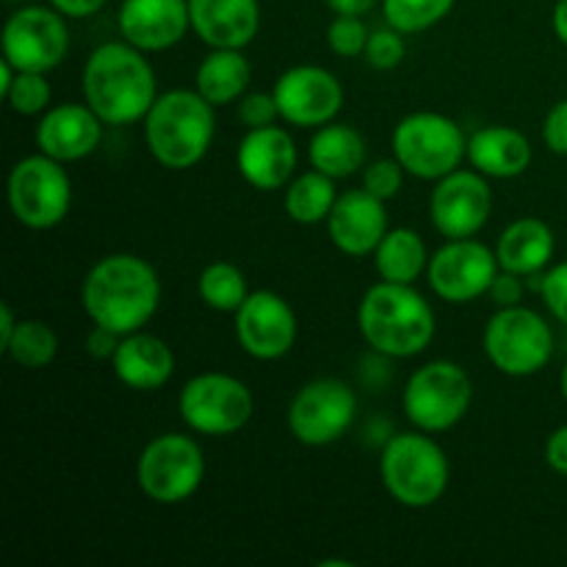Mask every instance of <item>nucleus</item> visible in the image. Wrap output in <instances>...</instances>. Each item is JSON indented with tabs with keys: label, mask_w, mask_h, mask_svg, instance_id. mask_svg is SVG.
I'll use <instances>...</instances> for the list:
<instances>
[{
	"label": "nucleus",
	"mask_w": 567,
	"mask_h": 567,
	"mask_svg": "<svg viewBox=\"0 0 567 567\" xmlns=\"http://www.w3.org/2000/svg\"><path fill=\"white\" fill-rule=\"evenodd\" d=\"M81 305L92 324L116 336L144 330L161 308V277L142 255H105L83 277Z\"/></svg>",
	"instance_id": "obj_1"
},
{
	"label": "nucleus",
	"mask_w": 567,
	"mask_h": 567,
	"mask_svg": "<svg viewBox=\"0 0 567 567\" xmlns=\"http://www.w3.org/2000/svg\"><path fill=\"white\" fill-rule=\"evenodd\" d=\"M83 100L111 127L142 122L158 100V75L147 53L131 42H103L81 72Z\"/></svg>",
	"instance_id": "obj_2"
},
{
	"label": "nucleus",
	"mask_w": 567,
	"mask_h": 567,
	"mask_svg": "<svg viewBox=\"0 0 567 567\" xmlns=\"http://www.w3.org/2000/svg\"><path fill=\"white\" fill-rule=\"evenodd\" d=\"M358 330L377 354L391 360L419 358L435 341V310L415 286L374 282L358 305Z\"/></svg>",
	"instance_id": "obj_3"
},
{
	"label": "nucleus",
	"mask_w": 567,
	"mask_h": 567,
	"mask_svg": "<svg viewBox=\"0 0 567 567\" xmlns=\"http://www.w3.org/2000/svg\"><path fill=\"white\" fill-rule=\"evenodd\" d=\"M144 147L164 169L186 172L214 147L216 105L197 89H169L158 94L142 120Z\"/></svg>",
	"instance_id": "obj_4"
},
{
	"label": "nucleus",
	"mask_w": 567,
	"mask_h": 567,
	"mask_svg": "<svg viewBox=\"0 0 567 567\" xmlns=\"http://www.w3.org/2000/svg\"><path fill=\"white\" fill-rule=\"evenodd\" d=\"M380 480L399 507L430 509L446 496L452 465L430 432H399L380 452Z\"/></svg>",
	"instance_id": "obj_5"
},
{
	"label": "nucleus",
	"mask_w": 567,
	"mask_h": 567,
	"mask_svg": "<svg viewBox=\"0 0 567 567\" xmlns=\"http://www.w3.org/2000/svg\"><path fill=\"white\" fill-rule=\"evenodd\" d=\"M391 150L410 177L435 183L468 161V136L452 116L413 111L393 127Z\"/></svg>",
	"instance_id": "obj_6"
},
{
	"label": "nucleus",
	"mask_w": 567,
	"mask_h": 567,
	"mask_svg": "<svg viewBox=\"0 0 567 567\" xmlns=\"http://www.w3.org/2000/svg\"><path fill=\"white\" fill-rule=\"evenodd\" d=\"M474 402L471 374L454 360H430L408 377L402 410L410 424L430 435L454 430Z\"/></svg>",
	"instance_id": "obj_7"
},
{
	"label": "nucleus",
	"mask_w": 567,
	"mask_h": 567,
	"mask_svg": "<svg viewBox=\"0 0 567 567\" xmlns=\"http://www.w3.org/2000/svg\"><path fill=\"white\" fill-rule=\"evenodd\" d=\"M482 349L498 374L524 380L540 374L551 363L554 330L537 310L526 305L498 308L482 332Z\"/></svg>",
	"instance_id": "obj_8"
},
{
	"label": "nucleus",
	"mask_w": 567,
	"mask_h": 567,
	"mask_svg": "<svg viewBox=\"0 0 567 567\" xmlns=\"http://www.w3.org/2000/svg\"><path fill=\"white\" fill-rule=\"evenodd\" d=\"M9 210L28 230H53L72 208V181L66 164L44 153L17 161L6 183Z\"/></svg>",
	"instance_id": "obj_9"
},
{
	"label": "nucleus",
	"mask_w": 567,
	"mask_h": 567,
	"mask_svg": "<svg viewBox=\"0 0 567 567\" xmlns=\"http://www.w3.org/2000/svg\"><path fill=\"white\" fill-rule=\"evenodd\" d=\"M177 413L194 435L230 437L252 421L255 396L238 377L225 371H203L181 388Z\"/></svg>",
	"instance_id": "obj_10"
},
{
	"label": "nucleus",
	"mask_w": 567,
	"mask_h": 567,
	"mask_svg": "<svg viewBox=\"0 0 567 567\" xmlns=\"http://www.w3.org/2000/svg\"><path fill=\"white\" fill-rule=\"evenodd\" d=\"M205 452L197 437L164 432L142 449L136 460L138 491L161 507L188 502L203 487Z\"/></svg>",
	"instance_id": "obj_11"
},
{
	"label": "nucleus",
	"mask_w": 567,
	"mask_h": 567,
	"mask_svg": "<svg viewBox=\"0 0 567 567\" xmlns=\"http://www.w3.org/2000/svg\"><path fill=\"white\" fill-rule=\"evenodd\" d=\"M358 415V393L338 377H319L299 388L288 402L286 424L293 441L324 449L341 441Z\"/></svg>",
	"instance_id": "obj_12"
},
{
	"label": "nucleus",
	"mask_w": 567,
	"mask_h": 567,
	"mask_svg": "<svg viewBox=\"0 0 567 567\" xmlns=\"http://www.w3.org/2000/svg\"><path fill=\"white\" fill-rule=\"evenodd\" d=\"M3 55L20 72H50L70 53V25L53 6H20L6 20Z\"/></svg>",
	"instance_id": "obj_13"
},
{
	"label": "nucleus",
	"mask_w": 567,
	"mask_h": 567,
	"mask_svg": "<svg viewBox=\"0 0 567 567\" xmlns=\"http://www.w3.org/2000/svg\"><path fill=\"white\" fill-rule=\"evenodd\" d=\"M502 271L496 249L480 238H446L430 255L426 280L437 299L449 305H471L487 297L493 280Z\"/></svg>",
	"instance_id": "obj_14"
},
{
	"label": "nucleus",
	"mask_w": 567,
	"mask_h": 567,
	"mask_svg": "<svg viewBox=\"0 0 567 567\" xmlns=\"http://www.w3.org/2000/svg\"><path fill=\"white\" fill-rule=\"evenodd\" d=\"M233 330L244 354L260 363H275L297 343L299 319L291 302L277 291H252L233 313Z\"/></svg>",
	"instance_id": "obj_15"
},
{
	"label": "nucleus",
	"mask_w": 567,
	"mask_h": 567,
	"mask_svg": "<svg viewBox=\"0 0 567 567\" xmlns=\"http://www.w3.org/2000/svg\"><path fill=\"white\" fill-rule=\"evenodd\" d=\"M493 214L491 177L482 172L454 169L452 175L435 181L430 194L432 227L443 238H474L485 230Z\"/></svg>",
	"instance_id": "obj_16"
},
{
	"label": "nucleus",
	"mask_w": 567,
	"mask_h": 567,
	"mask_svg": "<svg viewBox=\"0 0 567 567\" xmlns=\"http://www.w3.org/2000/svg\"><path fill=\"white\" fill-rule=\"evenodd\" d=\"M271 94L280 105L282 122L305 127V131H316L327 122H336L343 109V100H347L336 72L319 64L288 66L275 81Z\"/></svg>",
	"instance_id": "obj_17"
},
{
	"label": "nucleus",
	"mask_w": 567,
	"mask_h": 567,
	"mask_svg": "<svg viewBox=\"0 0 567 567\" xmlns=\"http://www.w3.org/2000/svg\"><path fill=\"white\" fill-rule=\"evenodd\" d=\"M324 225L338 252L347 258H369L380 247L385 233L391 230L388 203L365 192L363 186L349 188V192L338 194Z\"/></svg>",
	"instance_id": "obj_18"
},
{
	"label": "nucleus",
	"mask_w": 567,
	"mask_h": 567,
	"mask_svg": "<svg viewBox=\"0 0 567 567\" xmlns=\"http://www.w3.org/2000/svg\"><path fill=\"white\" fill-rule=\"evenodd\" d=\"M299 150L282 125L252 127L236 150V169L258 192H280L297 177Z\"/></svg>",
	"instance_id": "obj_19"
},
{
	"label": "nucleus",
	"mask_w": 567,
	"mask_h": 567,
	"mask_svg": "<svg viewBox=\"0 0 567 567\" xmlns=\"http://www.w3.org/2000/svg\"><path fill=\"white\" fill-rule=\"evenodd\" d=\"M105 122L89 109V103H59L50 105L37 122L33 142L39 153L61 161V164H75L97 153L103 142Z\"/></svg>",
	"instance_id": "obj_20"
},
{
	"label": "nucleus",
	"mask_w": 567,
	"mask_h": 567,
	"mask_svg": "<svg viewBox=\"0 0 567 567\" xmlns=\"http://www.w3.org/2000/svg\"><path fill=\"white\" fill-rule=\"evenodd\" d=\"M116 28L142 53H164L192 31L188 0H122Z\"/></svg>",
	"instance_id": "obj_21"
},
{
	"label": "nucleus",
	"mask_w": 567,
	"mask_h": 567,
	"mask_svg": "<svg viewBox=\"0 0 567 567\" xmlns=\"http://www.w3.org/2000/svg\"><path fill=\"white\" fill-rule=\"evenodd\" d=\"M188 14L208 48L247 50L260 31V0H188Z\"/></svg>",
	"instance_id": "obj_22"
},
{
	"label": "nucleus",
	"mask_w": 567,
	"mask_h": 567,
	"mask_svg": "<svg viewBox=\"0 0 567 567\" xmlns=\"http://www.w3.org/2000/svg\"><path fill=\"white\" fill-rule=\"evenodd\" d=\"M114 377L131 391H161L175 377L177 360L169 343L153 332H127L120 338L114 358H111Z\"/></svg>",
	"instance_id": "obj_23"
},
{
	"label": "nucleus",
	"mask_w": 567,
	"mask_h": 567,
	"mask_svg": "<svg viewBox=\"0 0 567 567\" xmlns=\"http://www.w3.org/2000/svg\"><path fill=\"white\" fill-rule=\"evenodd\" d=\"M535 150L524 131L485 125L468 136V164L491 181H515L532 166Z\"/></svg>",
	"instance_id": "obj_24"
},
{
	"label": "nucleus",
	"mask_w": 567,
	"mask_h": 567,
	"mask_svg": "<svg viewBox=\"0 0 567 567\" xmlns=\"http://www.w3.org/2000/svg\"><path fill=\"white\" fill-rule=\"evenodd\" d=\"M557 252V236L551 225L537 216H520L509 221L496 241V258L504 271L520 277H537L551 266Z\"/></svg>",
	"instance_id": "obj_25"
},
{
	"label": "nucleus",
	"mask_w": 567,
	"mask_h": 567,
	"mask_svg": "<svg viewBox=\"0 0 567 567\" xmlns=\"http://www.w3.org/2000/svg\"><path fill=\"white\" fill-rule=\"evenodd\" d=\"M365 155H369V147H365L363 133L343 122H327V125L316 127L310 136V166L330 175L332 181H347V177L363 172V166L369 164Z\"/></svg>",
	"instance_id": "obj_26"
},
{
	"label": "nucleus",
	"mask_w": 567,
	"mask_h": 567,
	"mask_svg": "<svg viewBox=\"0 0 567 567\" xmlns=\"http://www.w3.org/2000/svg\"><path fill=\"white\" fill-rule=\"evenodd\" d=\"M249 83H252V64L244 50L210 48L194 72V89L216 109L236 105L249 92Z\"/></svg>",
	"instance_id": "obj_27"
},
{
	"label": "nucleus",
	"mask_w": 567,
	"mask_h": 567,
	"mask_svg": "<svg viewBox=\"0 0 567 567\" xmlns=\"http://www.w3.org/2000/svg\"><path fill=\"white\" fill-rule=\"evenodd\" d=\"M371 258L380 280L402 282V286H415V280H421L430 266L424 238L413 227H391Z\"/></svg>",
	"instance_id": "obj_28"
},
{
	"label": "nucleus",
	"mask_w": 567,
	"mask_h": 567,
	"mask_svg": "<svg viewBox=\"0 0 567 567\" xmlns=\"http://www.w3.org/2000/svg\"><path fill=\"white\" fill-rule=\"evenodd\" d=\"M336 199V181L330 175H324V172L310 169L288 183L282 205H286L288 219L297 221V225H321L330 216Z\"/></svg>",
	"instance_id": "obj_29"
},
{
	"label": "nucleus",
	"mask_w": 567,
	"mask_h": 567,
	"mask_svg": "<svg viewBox=\"0 0 567 567\" xmlns=\"http://www.w3.org/2000/svg\"><path fill=\"white\" fill-rule=\"evenodd\" d=\"M197 291L205 308L216 310V313H236L249 297V282L244 269H238L230 260H214L205 266L197 277Z\"/></svg>",
	"instance_id": "obj_30"
},
{
	"label": "nucleus",
	"mask_w": 567,
	"mask_h": 567,
	"mask_svg": "<svg viewBox=\"0 0 567 567\" xmlns=\"http://www.w3.org/2000/svg\"><path fill=\"white\" fill-rule=\"evenodd\" d=\"M3 354L20 369H48L59 354V336L48 321L20 319Z\"/></svg>",
	"instance_id": "obj_31"
},
{
	"label": "nucleus",
	"mask_w": 567,
	"mask_h": 567,
	"mask_svg": "<svg viewBox=\"0 0 567 567\" xmlns=\"http://www.w3.org/2000/svg\"><path fill=\"white\" fill-rule=\"evenodd\" d=\"M382 17L391 28L410 33H424L446 20L457 0H380Z\"/></svg>",
	"instance_id": "obj_32"
},
{
	"label": "nucleus",
	"mask_w": 567,
	"mask_h": 567,
	"mask_svg": "<svg viewBox=\"0 0 567 567\" xmlns=\"http://www.w3.org/2000/svg\"><path fill=\"white\" fill-rule=\"evenodd\" d=\"M0 97L9 103V109L20 116H42L50 109L53 89H50L48 72H20L11 78L9 86L0 92Z\"/></svg>",
	"instance_id": "obj_33"
},
{
	"label": "nucleus",
	"mask_w": 567,
	"mask_h": 567,
	"mask_svg": "<svg viewBox=\"0 0 567 567\" xmlns=\"http://www.w3.org/2000/svg\"><path fill=\"white\" fill-rule=\"evenodd\" d=\"M371 31L363 22V17L336 14V20L327 25V48L336 55H341V59H358V55H363Z\"/></svg>",
	"instance_id": "obj_34"
},
{
	"label": "nucleus",
	"mask_w": 567,
	"mask_h": 567,
	"mask_svg": "<svg viewBox=\"0 0 567 567\" xmlns=\"http://www.w3.org/2000/svg\"><path fill=\"white\" fill-rule=\"evenodd\" d=\"M404 55H408V44H404V33L396 31V28H391L385 22V28H374L369 37V44H365V64L371 66V70H380V72H388V70H396L399 64L404 61Z\"/></svg>",
	"instance_id": "obj_35"
},
{
	"label": "nucleus",
	"mask_w": 567,
	"mask_h": 567,
	"mask_svg": "<svg viewBox=\"0 0 567 567\" xmlns=\"http://www.w3.org/2000/svg\"><path fill=\"white\" fill-rule=\"evenodd\" d=\"M404 175H408V172H404V166L399 164L396 158H377L363 166V183H360V186H363L365 192L374 194V197L391 203V199L399 197V192H402Z\"/></svg>",
	"instance_id": "obj_36"
},
{
	"label": "nucleus",
	"mask_w": 567,
	"mask_h": 567,
	"mask_svg": "<svg viewBox=\"0 0 567 567\" xmlns=\"http://www.w3.org/2000/svg\"><path fill=\"white\" fill-rule=\"evenodd\" d=\"M537 291L548 313L567 327V260L548 266L543 275H537Z\"/></svg>",
	"instance_id": "obj_37"
},
{
	"label": "nucleus",
	"mask_w": 567,
	"mask_h": 567,
	"mask_svg": "<svg viewBox=\"0 0 567 567\" xmlns=\"http://www.w3.org/2000/svg\"><path fill=\"white\" fill-rule=\"evenodd\" d=\"M236 116L247 131L252 127H266L282 122L280 105H277L275 94L271 92H247L236 103Z\"/></svg>",
	"instance_id": "obj_38"
},
{
	"label": "nucleus",
	"mask_w": 567,
	"mask_h": 567,
	"mask_svg": "<svg viewBox=\"0 0 567 567\" xmlns=\"http://www.w3.org/2000/svg\"><path fill=\"white\" fill-rule=\"evenodd\" d=\"M543 144L554 155H567V100H559L543 120Z\"/></svg>",
	"instance_id": "obj_39"
},
{
	"label": "nucleus",
	"mask_w": 567,
	"mask_h": 567,
	"mask_svg": "<svg viewBox=\"0 0 567 567\" xmlns=\"http://www.w3.org/2000/svg\"><path fill=\"white\" fill-rule=\"evenodd\" d=\"M524 280L526 277L502 269L496 275V280H493L487 297H491V302L496 305V308H513V305H524V293H526Z\"/></svg>",
	"instance_id": "obj_40"
},
{
	"label": "nucleus",
	"mask_w": 567,
	"mask_h": 567,
	"mask_svg": "<svg viewBox=\"0 0 567 567\" xmlns=\"http://www.w3.org/2000/svg\"><path fill=\"white\" fill-rule=\"evenodd\" d=\"M543 460H546V465L554 471V474L565 476L567 480V424L557 426V430L546 437Z\"/></svg>",
	"instance_id": "obj_41"
},
{
	"label": "nucleus",
	"mask_w": 567,
	"mask_h": 567,
	"mask_svg": "<svg viewBox=\"0 0 567 567\" xmlns=\"http://www.w3.org/2000/svg\"><path fill=\"white\" fill-rule=\"evenodd\" d=\"M120 338L114 330H109V327H100L94 324L92 332L86 336V341H83V349H86L89 358L94 360H111L114 358L116 347H120Z\"/></svg>",
	"instance_id": "obj_42"
},
{
	"label": "nucleus",
	"mask_w": 567,
	"mask_h": 567,
	"mask_svg": "<svg viewBox=\"0 0 567 567\" xmlns=\"http://www.w3.org/2000/svg\"><path fill=\"white\" fill-rule=\"evenodd\" d=\"M55 11L66 17V20H86V17H94L97 11L105 9L109 0H48Z\"/></svg>",
	"instance_id": "obj_43"
},
{
	"label": "nucleus",
	"mask_w": 567,
	"mask_h": 567,
	"mask_svg": "<svg viewBox=\"0 0 567 567\" xmlns=\"http://www.w3.org/2000/svg\"><path fill=\"white\" fill-rule=\"evenodd\" d=\"M380 0H324V6L336 14H354V17H365Z\"/></svg>",
	"instance_id": "obj_44"
},
{
	"label": "nucleus",
	"mask_w": 567,
	"mask_h": 567,
	"mask_svg": "<svg viewBox=\"0 0 567 567\" xmlns=\"http://www.w3.org/2000/svg\"><path fill=\"white\" fill-rule=\"evenodd\" d=\"M17 324H20V319H17V316H14L11 305L9 302H0V352H6L9 341H11V338H14Z\"/></svg>",
	"instance_id": "obj_45"
},
{
	"label": "nucleus",
	"mask_w": 567,
	"mask_h": 567,
	"mask_svg": "<svg viewBox=\"0 0 567 567\" xmlns=\"http://www.w3.org/2000/svg\"><path fill=\"white\" fill-rule=\"evenodd\" d=\"M551 25H554V33H557L559 42L567 48V0H557V6H554Z\"/></svg>",
	"instance_id": "obj_46"
},
{
	"label": "nucleus",
	"mask_w": 567,
	"mask_h": 567,
	"mask_svg": "<svg viewBox=\"0 0 567 567\" xmlns=\"http://www.w3.org/2000/svg\"><path fill=\"white\" fill-rule=\"evenodd\" d=\"M559 391H563V399L567 402V360L563 365V374H559Z\"/></svg>",
	"instance_id": "obj_47"
},
{
	"label": "nucleus",
	"mask_w": 567,
	"mask_h": 567,
	"mask_svg": "<svg viewBox=\"0 0 567 567\" xmlns=\"http://www.w3.org/2000/svg\"><path fill=\"white\" fill-rule=\"evenodd\" d=\"M6 3H25V0H6Z\"/></svg>",
	"instance_id": "obj_48"
},
{
	"label": "nucleus",
	"mask_w": 567,
	"mask_h": 567,
	"mask_svg": "<svg viewBox=\"0 0 567 567\" xmlns=\"http://www.w3.org/2000/svg\"><path fill=\"white\" fill-rule=\"evenodd\" d=\"M554 3H557V0H554Z\"/></svg>",
	"instance_id": "obj_49"
}]
</instances>
